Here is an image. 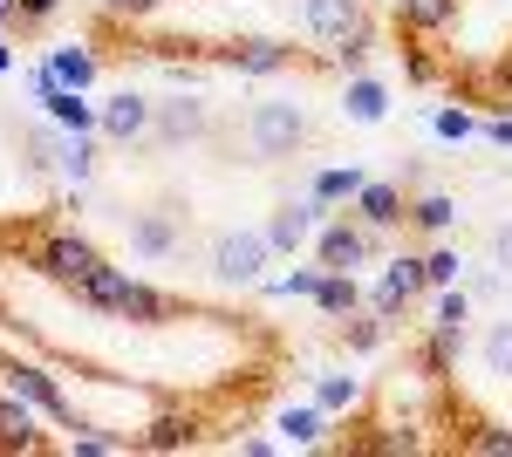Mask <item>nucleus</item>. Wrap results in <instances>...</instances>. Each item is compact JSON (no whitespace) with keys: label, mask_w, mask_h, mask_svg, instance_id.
I'll return each instance as SVG.
<instances>
[{"label":"nucleus","mask_w":512,"mask_h":457,"mask_svg":"<svg viewBox=\"0 0 512 457\" xmlns=\"http://www.w3.org/2000/svg\"><path fill=\"white\" fill-rule=\"evenodd\" d=\"M35 417L21 410V403H0V451H35Z\"/></svg>","instance_id":"16"},{"label":"nucleus","mask_w":512,"mask_h":457,"mask_svg":"<svg viewBox=\"0 0 512 457\" xmlns=\"http://www.w3.org/2000/svg\"><path fill=\"white\" fill-rule=\"evenodd\" d=\"M144 444H151V451H178V444H192V417H158Z\"/></svg>","instance_id":"22"},{"label":"nucleus","mask_w":512,"mask_h":457,"mask_svg":"<svg viewBox=\"0 0 512 457\" xmlns=\"http://www.w3.org/2000/svg\"><path fill=\"white\" fill-rule=\"evenodd\" d=\"M362 185H369V178H362V171H321L315 198H321V205H328V198H349V191H362Z\"/></svg>","instance_id":"25"},{"label":"nucleus","mask_w":512,"mask_h":457,"mask_svg":"<svg viewBox=\"0 0 512 457\" xmlns=\"http://www.w3.org/2000/svg\"><path fill=\"white\" fill-rule=\"evenodd\" d=\"M0 376H7V389H14V396H28V403H41V410H48L55 423H69V430H82V417L69 410V396H62L55 382L41 376V369H28V362H7Z\"/></svg>","instance_id":"6"},{"label":"nucleus","mask_w":512,"mask_h":457,"mask_svg":"<svg viewBox=\"0 0 512 457\" xmlns=\"http://www.w3.org/2000/svg\"><path fill=\"white\" fill-rule=\"evenodd\" d=\"M362 219H369V226H396V219H403V191L396 185H362Z\"/></svg>","instance_id":"18"},{"label":"nucleus","mask_w":512,"mask_h":457,"mask_svg":"<svg viewBox=\"0 0 512 457\" xmlns=\"http://www.w3.org/2000/svg\"><path fill=\"white\" fill-rule=\"evenodd\" d=\"M390 287L403 294V301H410L417 287H431V273H424V260H403V253H396V260H390Z\"/></svg>","instance_id":"24"},{"label":"nucleus","mask_w":512,"mask_h":457,"mask_svg":"<svg viewBox=\"0 0 512 457\" xmlns=\"http://www.w3.org/2000/svg\"><path fill=\"white\" fill-rule=\"evenodd\" d=\"M89 76H96V62L82 48H55V62L41 69V82H69V89H89Z\"/></svg>","instance_id":"15"},{"label":"nucleus","mask_w":512,"mask_h":457,"mask_svg":"<svg viewBox=\"0 0 512 457\" xmlns=\"http://www.w3.org/2000/svg\"><path fill=\"white\" fill-rule=\"evenodd\" d=\"M41 103H48V116H55L62 130H89V123H96L89 103H82V89H69V82H41Z\"/></svg>","instance_id":"10"},{"label":"nucleus","mask_w":512,"mask_h":457,"mask_svg":"<svg viewBox=\"0 0 512 457\" xmlns=\"http://www.w3.org/2000/svg\"><path fill=\"white\" fill-rule=\"evenodd\" d=\"M315 253H321V273H349V267H362V253H369V239H362L355 226H321Z\"/></svg>","instance_id":"8"},{"label":"nucleus","mask_w":512,"mask_h":457,"mask_svg":"<svg viewBox=\"0 0 512 457\" xmlns=\"http://www.w3.org/2000/svg\"><path fill=\"white\" fill-rule=\"evenodd\" d=\"M280 430H287L294 444H315V437H321V417H315V410H287V417H280Z\"/></svg>","instance_id":"27"},{"label":"nucleus","mask_w":512,"mask_h":457,"mask_svg":"<svg viewBox=\"0 0 512 457\" xmlns=\"http://www.w3.org/2000/svg\"><path fill=\"white\" fill-rule=\"evenodd\" d=\"M205 123H212L205 96H171V103H151V137H158V144H192V137H205Z\"/></svg>","instance_id":"5"},{"label":"nucleus","mask_w":512,"mask_h":457,"mask_svg":"<svg viewBox=\"0 0 512 457\" xmlns=\"http://www.w3.org/2000/svg\"><path fill=\"white\" fill-rule=\"evenodd\" d=\"M437 130H444V137H465V130H472V116H458V110H444V116H437Z\"/></svg>","instance_id":"36"},{"label":"nucleus","mask_w":512,"mask_h":457,"mask_svg":"<svg viewBox=\"0 0 512 457\" xmlns=\"http://www.w3.org/2000/svg\"><path fill=\"white\" fill-rule=\"evenodd\" d=\"M14 14H21V0H0V28H7V21H14Z\"/></svg>","instance_id":"38"},{"label":"nucleus","mask_w":512,"mask_h":457,"mask_svg":"<svg viewBox=\"0 0 512 457\" xmlns=\"http://www.w3.org/2000/svg\"><path fill=\"white\" fill-rule=\"evenodd\" d=\"M35 267L48 273V280H62V287H82L89 273L103 267V253H96L89 239H76V232H55V239L35 253Z\"/></svg>","instance_id":"3"},{"label":"nucleus","mask_w":512,"mask_h":457,"mask_svg":"<svg viewBox=\"0 0 512 457\" xmlns=\"http://www.w3.org/2000/svg\"><path fill=\"white\" fill-rule=\"evenodd\" d=\"M437 321L465 328V321H472V301H465V294H444V301H437Z\"/></svg>","instance_id":"31"},{"label":"nucleus","mask_w":512,"mask_h":457,"mask_svg":"<svg viewBox=\"0 0 512 457\" xmlns=\"http://www.w3.org/2000/svg\"><path fill=\"white\" fill-rule=\"evenodd\" d=\"M315 219H321V198H308V205H280L274 226H267V246H274V253H301V246L315 239Z\"/></svg>","instance_id":"7"},{"label":"nucleus","mask_w":512,"mask_h":457,"mask_svg":"<svg viewBox=\"0 0 512 457\" xmlns=\"http://www.w3.org/2000/svg\"><path fill=\"white\" fill-rule=\"evenodd\" d=\"M123 287H130V280H123L117 267H96V273H89V280H82V287H76V301H82V307H110V314H117Z\"/></svg>","instance_id":"14"},{"label":"nucleus","mask_w":512,"mask_h":457,"mask_svg":"<svg viewBox=\"0 0 512 457\" xmlns=\"http://www.w3.org/2000/svg\"><path fill=\"white\" fill-rule=\"evenodd\" d=\"M89 164H96V157H89V144H82V130H69V137H62V171H69V178H89Z\"/></svg>","instance_id":"26"},{"label":"nucleus","mask_w":512,"mask_h":457,"mask_svg":"<svg viewBox=\"0 0 512 457\" xmlns=\"http://www.w3.org/2000/svg\"><path fill=\"white\" fill-rule=\"evenodd\" d=\"M492 267L512 273V219H506V226H492Z\"/></svg>","instance_id":"32"},{"label":"nucleus","mask_w":512,"mask_h":457,"mask_svg":"<svg viewBox=\"0 0 512 457\" xmlns=\"http://www.w3.org/2000/svg\"><path fill=\"white\" fill-rule=\"evenodd\" d=\"M117 314H123V321H144V328H158V321H171V301L130 280V287H123V301H117Z\"/></svg>","instance_id":"12"},{"label":"nucleus","mask_w":512,"mask_h":457,"mask_svg":"<svg viewBox=\"0 0 512 457\" xmlns=\"http://www.w3.org/2000/svg\"><path fill=\"white\" fill-rule=\"evenodd\" d=\"M0 69H7V41H0Z\"/></svg>","instance_id":"39"},{"label":"nucleus","mask_w":512,"mask_h":457,"mask_svg":"<svg viewBox=\"0 0 512 457\" xmlns=\"http://www.w3.org/2000/svg\"><path fill=\"white\" fill-rule=\"evenodd\" d=\"M478 355H485V369H492L499 382H512V321H492L485 342H478Z\"/></svg>","instance_id":"17"},{"label":"nucleus","mask_w":512,"mask_h":457,"mask_svg":"<svg viewBox=\"0 0 512 457\" xmlns=\"http://www.w3.org/2000/svg\"><path fill=\"white\" fill-rule=\"evenodd\" d=\"M465 444H472V451H492V457H506V451H512V430H499V423H485V430H472Z\"/></svg>","instance_id":"28"},{"label":"nucleus","mask_w":512,"mask_h":457,"mask_svg":"<svg viewBox=\"0 0 512 457\" xmlns=\"http://www.w3.org/2000/svg\"><path fill=\"white\" fill-rule=\"evenodd\" d=\"M321 273H287V280H274V294H315Z\"/></svg>","instance_id":"33"},{"label":"nucleus","mask_w":512,"mask_h":457,"mask_svg":"<svg viewBox=\"0 0 512 457\" xmlns=\"http://www.w3.org/2000/svg\"><path fill=\"white\" fill-rule=\"evenodd\" d=\"M308 35L321 48H362V7L355 0H308Z\"/></svg>","instance_id":"4"},{"label":"nucleus","mask_w":512,"mask_h":457,"mask_svg":"<svg viewBox=\"0 0 512 457\" xmlns=\"http://www.w3.org/2000/svg\"><path fill=\"white\" fill-rule=\"evenodd\" d=\"M376 335H383L376 321H355V328H349V348H376Z\"/></svg>","instance_id":"35"},{"label":"nucleus","mask_w":512,"mask_h":457,"mask_svg":"<svg viewBox=\"0 0 512 457\" xmlns=\"http://www.w3.org/2000/svg\"><path fill=\"white\" fill-rule=\"evenodd\" d=\"M96 123H103L117 144H130V137H144V130H151V103L123 89V96H110V103H103V116H96Z\"/></svg>","instance_id":"9"},{"label":"nucleus","mask_w":512,"mask_h":457,"mask_svg":"<svg viewBox=\"0 0 512 457\" xmlns=\"http://www.w3.org/2000/svg\"><path fill=\"white\" fill-rule=\"evenodd\" d=\"M383 110H390V103H383L376 82H349V116L355 123H383Z\"/></svg>","instance_id":"20"},{"label":"nucleus","mask_w":512,"mask_h":457,"mask_svg":"<svg viewBox=\"0 0 512 457\" xmlns=\"http://www.w3.org/2000/svg\"><path fill=\"white\" fill-rule=\"evenodd\" d=\"M130 239H137V253H171V246H178V232L164 226V219H137Z\"/></svg>","instance_id":"23"},{"label":"nucleus","mask_w":512,"mask_h":457,"mask_svg":"<svg viewBox=\"0 0 512 457\" xmlns=\"http://www.w3.org/2000/svg\"><path fill=\"white\" fill-rule=\"evenodd\" d=\"M117 21H137V14H151V7H164V0H103Z\"/></svg>","instance_id":"34"},{"label":"nucleus","mask_w":512,"mask_h":457,"mask_svg":"<svg viewBox=\"0 0 512 457\" xmlns=\"http://www.w3.org/2000/svg\"><path fill=\"white\" fill-rule=\"evenodd\" d=\"M315 396H321V410H342V403H355V382L349 376H328Z\"/></svg>","instance_id":"29"},{"label":"nucleus","mask_w":512,"mask_h":457,"mask_svg":"<svg viewBox=\"0 0 512 457\" xmlns=\"http://www.w3.org/2000/svg\"><path fill=\"white\" fill-rule=\"evenodd\" d=\"M315 301L328 307V314H349V307H355V273H321Z\"/></svg>","instance_id":"19"},{"label":"nucleus","mask_w":512,"mask_h":457,"mask_svg":"<svg viewBox=\"0 0 512 457\" xmlns=\"http://www.w3.org/2000/svg\"><path fill=\"white\" fill-rule=\"evenodd\" d=\"M458 14V0H396V21L410 28V35H431V28H444Z\"/></svg>","instance_id":"11"},{"label":"nucleus","mask_w":512,"mask_h":457,"mask_svg":"<svg viewBox=\"0 0 512 457\" xmlns=\"http://www.w3.org/2000/svg\"><path fill=\"white\" fill-rule=\"evenodd\" d=\"M267 260H274L267 232H219V239H212V273H219L226 287H253Z\"/></svg>","instance_id":"2"},{"label":"nucleus","mask_w":512,"mask_h":457,"mask_svg":"<svg viewBox=\"0 0 512 457\" xmlns=\"http://www.w3.org/2000/svg\"><path fill=\"white\" fill-rule=\"evenodd\" d=\"M424 273H431V287H451V280H458V253H431Z\"/></svg>","instance_id":"30"},{"label":"nucleus","mask_w":512,"mask_h":457,"mask_svg":"<svg viewBox=\"0 0 512 457\" xmlns=\"http://www.w3.org/2000/svg\"><path fill=\"white\" fill-rule=\"evenodd\" d=\"M246 137H253L260 157H294L301 144H308V116H301V103H253Z\"/></svg>","instance_id":"1"},{"label":"nucleus","mask_w":512,"mask_h":457,"mask_svg":"<svg viewBox=\"0 0 512 457\" xmlns=\"http://www.w3.org/2000/svg\"><path fill=\"white\" fill-rule=\"evenodd\" d=\"M21 14H28V21H41V14H55V0H21Z\"/></svg>","instance_id":"37"},{"label":"nucleus","mask_w":512,"mask_h":457,"mask_svg":"<svg viewBox=\"0 0 512 457\" xmlns=\"http://www.w3.org/2000/svg\"><path fill=\"white\" fill-rule=\"evenodd\" d=\"M410 219H417L424 232H444L451 219H458V205H451L444 191H431V198H417V212H410Z\"/></svg>","instance_id":"21"},{"label":"nucleus","mask_w":512,"mask_h":457,"mask_svg":"<svg viewBox=\"0 0 512 457\" xmlns=\"http://www.w3.org/2000/svg\"><path fill=\"white\" fill-rule=\"evenodd\" d=\"M226 62L246 69V76H274V69H287V48L280 41H246V48H226Z\"/></svg>","instance_id":"13"}]
</instances>
